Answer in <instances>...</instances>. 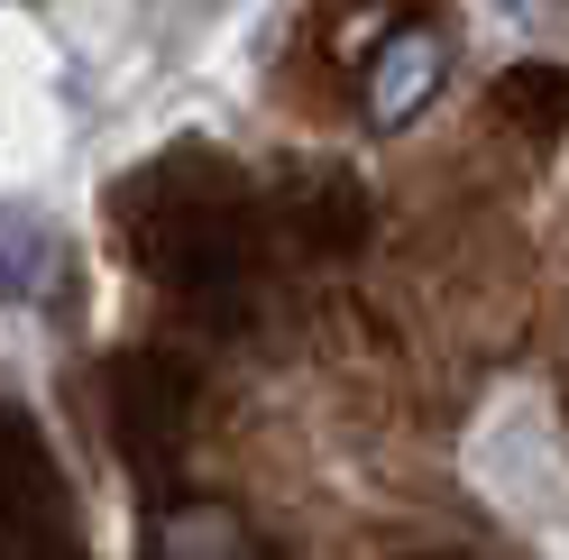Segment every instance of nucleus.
Returning a JSON list of instances; mask_svg holds the SVG:
<instances>
[{
    "instance_id": "nucleus-2",
    "label": "nucleus",
    "mask_w": 569,
    "mask_h": 560,
    "mask_svg": "<svg viewBox=\"0 0 569 560\" xmlns=\"http://www.w3.org/2000/svg\"><path fill=\"white\" fill-rule=\"evenodd\" d=\"M441 74H450V47L432 38V28H396V38L377 47V64H368V111L386 129H405L422 101L441 92Z\"/></svg>"
},
{
    "instance_id": "nucleus-1",
    "label": "nucleus",
    "mask_w": 569,
    "mask_h": 560,
    "mask_svg": "<svg viewBox=\"0 0 569 560\" xmlns=\"http://www.w3.org/2000/svg\"><path fill=\"white\" fill-rule=\"evenodd\" d=\"M469 478L496 497V514H506L523 542H542L551 560H569V450H560V423L532 396H506L478 423Z\"/></svg>"
},
{
    "instance_id": "nucleus-4",
    "label": "nucleus",
    "mask_w": 569,
    "mask_h": 560,
    "mask_svg": "<svg viewBox=\"0 0 569 560\" xmlns=\"http://www.w3.org/2000/svg\"><path fill=\"white\" fill-rule=\"evenodd\" d=\"M157 551H166V560H248V533H239L221 506H184V514L157 533Z\"/></svg>"
},
{
    "instance_id": "nucleus-3",
    "label": "nucleus",
    "mask_w": 569,
    "mask_h": 560,
    "mask_svg": "<svg viewBox=\"0 0 569 560\" xmlns=\"http://www.w3.org/2000/svg\"><path fill=\"white\" fill-rule=\"evenodd\" d=\"M47 276H56V230L10 202V212H0V303H38Z\"/></svg>"
}]
</instances>
